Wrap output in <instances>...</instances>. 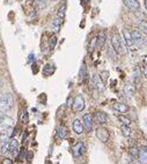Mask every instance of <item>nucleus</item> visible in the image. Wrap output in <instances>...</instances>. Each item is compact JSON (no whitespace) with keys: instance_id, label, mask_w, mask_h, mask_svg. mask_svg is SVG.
Segmentation results:
<instances>
[{"instance_id":"a878e982","label":"nucleus","mask_w":147,"mask_h":164,"mask_svg":"<svg viewBox=\"0 0 147 164\" xmlns=\"http://www.w3.org/2000/svg\"><path fill=\"white\" fill-rule=\"evenodd\" d=\"M121 131H122V134L124 136H130L132 131H131V128L129 125H122V127H121Z\"/></svg>"},{"instance_id":"f8f14e48","label":"nucleus","mask_w":147,"mask_h":164,"mask_svg":"<svg viewBox=\"0 0 147 164\" xmlns=\"http://www.w3.org/2000/svg\"><path fill=\"white\" fill-rule=\"evenodd\" d=\"M72 127H73V131L75 132L77 134H82V133H83V130H85L83 123H82L80 119H74Z\"/></svg>"},{"instance_id":"79ce46f5","label":"nucleus","mask_w":147,"mask_h":164,"mask_svg":"<svg viewBox=\"0 0 147 164\" xmlns=\"http://www.w3.org/2000/svg\"><path fill=\"white\" fill-rule=\"evenodd\" d=\"M82 164H85V163H82Z\"/></svg>"},{"instance_id":"6e6552de","label":"nucleus","mask_w":147,"mask_h":164,"mask_svg":"<svg viewBox=\"0 0 147 164\" xmlns=\"http://www.w3.org/2000/svg\"><path fill=\"white\" fill-rule=\"evenodd\" d=\"M14 126V120L11 117L7 116H2L0 118V127L2 130H11Z\"/></svg>"},{"instance_id":"a211bd4d","label":"nucleus","mask_w":147,"mask_h":164,"mask_svg":"<svg viewBox=\"0 0 147 164\" xmlns=\"http://www.w3.org/2000/svg\"><path fill=\"white\" fill-rule=\"evenodd\" d=\"M11 131H12V128L11 130H4V131H0V144H6L7 142V140L11 138Z\"/></svg>"},{"instance_id":"dca6fc26","label":"nucleus","mask_w":147,"mask_h":164,"mask_svg":"<svg viewBox=\"0 0 147 164\" xmlns=\"http://www.w3.org/2000/svg\"><path fill=\"white\" fill-rule=\"evenodd\" d=\"M132 36H133V39H135V45H143L144 44V37L141 35V33L139 30H133L132 31Z\"/></svg>"},{"instance_id":"7c9ffc66","label":"nucleus","mask_w":147,"mask_h":164,"mask_svg":"<svg viewBox=\"0 0 147 164\" xmlns=\"http://www.w3.org/2000/svg\"><path fill=\"white\" fill-rule=\"evenodd\" d=\"M108 53H109V56H110L111 59H114V60H116L117 58H116V54H118L116 51H115V49L112 48V45H111V48H109L108 49Z\"/></svg>"},{"instance_id":"58836bf2","label":"nucleus","mask_w":147,"mask_h":164,"mask_svg":"<svg viewBox=\"0 0 147 164\" xmlns=\"http://www.w3.org/2000/svg\"><path fill=\"white\" fill-rule=\"evenodd\" d=\"M73 101L74 99H72V98H69V101H67V105H69V107H72V105H73Z\"/></svg>"},{"instance_id":"c9c22d12","label":"nucleus","mask_w":147,"mask_h":164,"mask_svg":"<svg viewBox=\"0 0 147 164\" xmlns=\"http://www.w3.org/2000/svg\"><path fill=\"white\" fill-rule=\"evenodd\" d=\"M35 62V54H29V58H28V62Z\"/></svg>"},{"instance_id":"9d476101","label":"nucleus","mask_w":147,"mask_h":164,"mask_svg":"<svg viewBox=\"0 0 147 164\" xmlns=\"http://www.w3.org/2000/svg\"><path fill=\"white\" fill-rule=\"evenodd\" d=\"M93 119H94L95 123H97L98 125H104V124L108 123V117L102 111H96L94 116H93Z\"/></svg>"},{"instance_id":"2f4dec72","label":"nucleus","mask_w":147,"mask_h":164,"mask_svg":"<svg viewBox=\"0 0 147 164\" xmlns=\"http://www.w3.org/2000/svg\"><path fill=\"white\" fill-rule=\"evenodd\" d=\"M139 27H140V29H141V31L147 35V22L146 21H141V22H139Z\"/></svg>"},{"instance_id":"f3484780","label":"nucleus","mask_w":147,"mask_h":164,"mask_svg":"<svg viewBox=\"0 0 147 164\" xmlns=\"http://www.w3.org/2000/svg\"><path fill=\"white\" fill-rule=\"evenodd\" d=\"M114 110H116L117 112H121V113H126L129 112V107H127L126 104H124V103H115L114 105Z\"/></svg>"},{"instance_id":"c85d7f7f","label":"nucleus","mask_w":147,"mask_h":164,"mask_svg":"<svg viewBox=\"0 0 147 164\" xmlns=\"http://www.w3.org/2000/svg\"><path fill=\"white\" fill-rule=\"evenodd\" d=\"M7 153H9V142H6V144H2L1 150H0V154H2V155H6Z\"/></svg>"},{"instance_id":"7ed1b4c3","label":"nucleus","mask_w":147,"mask_h":164,"mask_svg":"<svg viewBox=\"0 0 147 164\" xmlns=\"http://www.w3.org/2000/svg\"><path fill=\"white\" fill-rule=\"evenodd\" d=\"M85 98L81 94H79L75 96V98L73 101V105H72V109H73L74 112H81L83 109H85Z\"/></svg>"},{"instance_id":"72a5a7b5","label":"nucleus","mask_w":147,"mask_h":164,"mask_svg":"<svg viewBox=\"0 0 147 164\" xmlns=\"http://www.w3.org/2000/svg\"><path fill=\"white\" fill-rule=\"evenodd\" d=\"M138 153H139V149H137V148H135V147L130 148V154L133 156V157H137V158H138Z\"/></svg>"},{"instance_id":"4be33fe9","label":"nucleus","mask_w":147,"mask_h":164,"mask_svg":"<svg viewBox=\"0 0 147 164\" xmlns=\"http://www.w3.org/2000/svg\"><path fill=\"white\" fill-rule=\"evenodd\" d=\"M106 33L104 31H101V33L98 34L97 36V43H96V46H97L98 49H101L103 45H104V43H106Z\"/></svg>"},{"instance_id":"cd10ccee","label":"nucleus","mask_w":147,"mask_h":164,"mask_svg":"<svg viewBox=\"0 0 147 164\" xmlns=\"http://www.w3.org/2000/svg\"><path fill=\"white\" fill-rule=\"evenodd\" d=\"M34 4L36 6V8L38 9H42L45 7V5H46V0H34Z\"/></svg>"},{"instance_id":"4c0bfd02","label":"nucleus","mask_w":147,"mask_h":164,"mask_svg":"<svg viewBox=\"0 0 147 164\" xmlns=\"http://www.w3.org/2000/svg\"><path fill=\"white\" fill-rule=\"evenodd\" d=\"M144 76L147 79V62L146 65H145V67H144Z\"/></svg>"},{"instance_id":"5701e85b","label":"nucleus","mask_w":147,"mask_h":164,"mask_svg":"<svg viewBox=\"0 0 147 164\" xmlns=\"http://www.w3.org/2000/svg\"><path fill=\"white\" fill-rule=\"evenodd\" d=\"M55 72V66L51 65V64H46L43 68V75L44 76H50L52 75V73Z\"/></svg>"},{"instance_id":"c756f323","label":"nucleus","mask_w":147,"mask_h":164,"mask_svg":"<svg viewBox=\"0 0 147 164\" xmlns=\"http://www.w3.org/2000/svg\"><path fill=\"white\" fill-rule=\"evenodd\" d=\"M118 120L122 123V125H130L131 124V120L124 116H118Z\"/></svg>"},{"instance_id":"4468645a","label":"nucleus","mask_w":147,"mask_h":164,"mask_svg":"<svg viewBox=\"0 0 147 164\" xmlns=\"http://www.w3.org/2000/svg\"><path fill=\"white\" fill-rule=\"evenodd\" d=\"M124 93H125V95H126L127 97H133L135 95V86L133 84V83H127V84H125V87H124Z\"/></svg>"},{"instance_id":"9b49d317","label":"nucleus","mask_w":147,"mask_h":164,"mask_svg":"<svg viewBox=\"0 0 147 164\" xmlns=\"http://www.w3.org/2000/svg\"><path fill=\"white\" fill-rule=\"evenodd\" d=\"M123 2L131 11H135H135L140 9V4H139L137 0H123Z\"/></svg>"},{"instance_id":"6ab92c4d","label":"nucleus","mask_w":147,"mask_h":164,"mask_svg":"<svg viewBox=\"0 0 147 164\" xmlns=\"http://www.w3.org/2000/svg\"><path fill=\"white\" fill-rule=\"evenodd\" d=\"M61 22H63V20L59 19V17H57V19H55V20L52 21V23H51V29H52L53 33L57 34L58 31H59V29H60V27H61Z\"/></svg>"},{"instance_id":"20e7f679","label":"nucleus","mask_w":147,"mask_h":164,"mask_svg":"<svg viewBox=\"0 0 147 164\" xmlns=\"http://www.w3.org/2000/svg\"><path fill=\"white\" fill-rule=\"evenodd\" d=\"M123 37H124V41H125V44H126L127 48H130L132 50L135 49V39H133V36H132V31L124 28L123 29Z\"/></svg>"},{"instance_id":"1a4fd4ad","label":"nucleus","mask_w":147,"mask_h":164,"mask_svg":"<svg viewBox=\"0 0 147 164\" xmlns=\"http://www.w3.org/2000/svg\"><path fill=\"white\" fill-rule=\"evenodd\" d=\"M82 123H83L85 131L88 132V133L93 131V117H92V115L86 113V115L82 117Z\"/></svg>"},{"instance_id":"b1692460","label":"nucleus","mask_w":147,"mask_h":164,"mask_svg":"<svg viewBox=\"0 0 147 164\" xmlns=\"http://www.w3.org/2000/svg\"><path fill=\"white\" fill-rule=\"evenodd\" d=\"M86 75H87L86 64L83 62V64H82L81 70H80V73H79V81H80V82H83V81H85V79H86Z\"/></svg>"},{"instance_id":"ddd939ff","label":"nucleus","mask_w":147,"mask_h":164,"mask_svg":"<svg viewBox=\"0 0 147 164\" xmlns=\"http://www.w3.org/2000/svg\"><path fill=\"white\" fill-rule=\"evenodd\" d=\"M138 161L141 164H147V148L146 147L139 148Z\"/></svg>"},{"instance_id":"2eb2a0df","label":"nucleus","mask_w":147,"mask_h":164,"mask_svg":"<svg viewBox=\"0 0 147 164\" xmlns=\"http://www.w3.org/2000/svg\"><path fill=\"white\" fill-rule=\"evenodd\" d=\"M9 153L12 155H17L19 153V142L15 138H13L11 141H9Z\"/></svg>"},{"instance_id":"393cba45","label":"nucleus","mask_w":147,"mask_h":164,"mask_svg":"<svg viewBox=\"0 0 147 164\" xmlns=\"http://www.w3.org/2000/svg\"><path fill=\"white\" fill-rule=\"evenodd\" d=\"M20 121L22 124H27L29 121V115H28V111H27V109H23L22 112H21Z\"/></svg>"},{"instance_id":"f704fd0d","label":"nucleus","mask_w":147,"mask_h":164,"mask_svg":"<svg viewBox=\"0 0 147 164\" xmlns=\"http://www.w3.org/2000/svg\"><path fill=\"white\" fill-rule=\"evenodd\" d=\"M108 75H109V74H108V72H102V73H101V79H102L103 82H106L107 78H108Z\"/></svg>"},{"instance_id":"f257e3e1","label":"nucleus","mask_w":147,"mask_h":164,"mask_svg":"<svg viewBox=\"0 0 147 164\" xmlns=\"http://www.w3.org/2000/svg\"><path fill=\"white\" fill-rule=\"evenodd\" d=\"M14 105V98H13L12 94L9 93H5L1 95L0 97V111L1 112H7L13 107Z\"/></svg>"},{"instance_id":"bb28decb","label":"nucleus","mask_w":147,"mask_h":164,"mask_svg":"<svg viewBox=\"0 0 147 164\" xmlns=\"http://www.w3.org/2000/svg\"><path fill=\"white\" fill-rule=\"evenodd\" d=\"M65 13H66V5L64 4L63 6H61L60 8L58 9L57 12V17H59V19H61V20H64V17H65Z\"/></svg>"},{"instance_id":"f03ea898","label":"nucleus","mask_w":147,"mask_h":164,"mask_svg":"<svg viewBox=\"0 0 147 164\" xmlns=\"http://www.w3.org/2000/svg\"><path fill=\"white\" fill-rule=\"evenodd\" d=\"M111 45L118 54H125L127 52V49L124 44V42L122 41V38L117 34H115L114 36L111 37Z\"/></svg>"},{"instance_id":"e433bc0d","label":"nucleus","mask_w":147,"mask_h":164,"mask_svg":"<svg viewBox=\"0 0 147 164\" xmlns=\"http://www.w3.org/2000/svg\"><path fill=\"white\" fill-rule=\"evenodd\" d=\"M2 164H13V161L9 160V158H5V160L2 161Z\"/></svg>"},{"instance_id":"412c9836","label":"nucleus","mask_w":147,"mask_h":164,"mask_svg":"<svg viewBox=\"0 0 147 164\" xmlns=\"http://www.w3.org/2000/svg\"><path fill=\"white\" fill-rule=\"evenodd\" d=\"M66 136H67V128L65 126H59L57 128V138L58 139H65Z\"/></svg>"},{"instance_id":"ea45409f","label":"nucleus","mask_w":147,"mask_h":164,"mask_svg":"<svg viewBox=\"0 0 147 164\" xmlns=\"http://www.w3.org/2000/svg\"><path fill=\"white\" fill-rule=\"evenodd\" d=\"M145 7H146V11H147V0H145Z\"/></svg>"},{"instance_id":"473e14b6","label":"nucleus","mask_w":147,"mask_h":164,"mask_svg":"<svg viewBox=\"0 0 147 164\" xmlns=\"http://www.w3.org/2000/svg\"><path fill=\"white\" fill-rule=\"evenodd\" d=\"M56 43H57V37L52 36V37H51V41H50V50L55 49V46H56Z\"/></svg>"},{"instance_id":"39448f33","label":"nucleus","mask_w":147,"mask_h":164,"mask_svg":"<svg viewBox=\"0 0 147 164\" xmlns=\"http://www.w3.org/2000/svg\"><path fill=\"white\" fill-rule=\"evenodd\" d=\"M92 84L94 86V88L98 93H102L104 90V82L102 81L101 76H98L97 74H93V76H92Z\"/></svg>"},{"instance_id":"0eeeda50","label":"nucleus","mask_w":147,"mask_h":164,"mask_svg":"<svg viewBox=\"0 0 147 164\" xmlns=\"http://www.w3.org/2000/svg\"><path fill=\"white\" fill-rule=\"evenodd\" d=\"M86 153V146L83 142H78L73 147V155L75 158H80L83 156V154Z\"/></svg>"},{"instance_id":"aec40b11","label":"nucleus","mask_w":147,"mask_h":164,"mask_svg":"<svg viewBox=\"0 0 147 164\" xmlns=\"http://www.w3.org/2000/svg\"><path fill=\"white\" fill-rule=\"evenodd\" d=\"M133 81H135V86H140V83H141V74H140L139 67H135V72H133Z\"/></svg>"},{"instance_id":"a19ab883","label":"nucleus","mask_w":147,"mask_h":164,"mask_svg":"<svg viewBox=\"0 0 147 164\" xmlns=\"http://www.w3.org/2000/svg\"><path fill=\"white\" fill-rule=\"evenodd\" d=\"M0 87H1V81H0Z\"/></svg>"},{"instance_id":"423d86ee","label":"nucleus","mask_w":147,"mask_h":164,"mask_svg":"<svg viewBox=\"0 0 147 164\" xmlns=\"http://www.w3.org/2000/svg\"><path fill=\"white\" fill-rule=\"evenodd\" d=\"M96 136H97V139L101 141V142H107L109 138H110V133L109 131L107 130L106 127H103V126H100L97 127L96 130Z\"/></svg>"}]
</instances>
